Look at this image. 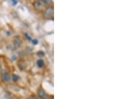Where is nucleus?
<instances>
[{"mask_svg":"<svg viewBox=\"0 0 120 99\" xmlns=\"http://www.w3.org/2000/svg\"><path fill=\"white\" fill-rule=\"evenodd\" d=\"M43 3L44 4H50V3H52V1H49V0H45V1H43Z\"/></svg>","mask_w":120,"mask_h":99,"instance_id":"11","label":"nucleus"},{"mask_svg":"<svg viewBox=\"0 0 120 99\" xmlns=\"http://www.w3.org/2000/svg\"><path fill=\"white\" fill-rule=\"evenodd\" d=\"M38 96L40 99H45L47 96V93L45 92V91L43 89H39L38 90Z\"/></svg>","mask_w":120,"mask_h":99,"instance_id":"2","label":"nucleus"},{"mask_svg":"<svg viewBox=\"0 0 120 99\" xmlns=\"http://www.w3.org/2000/svg\"><path fill=\"white\" fill-rule=\"evenodd\" d=\"M53 13H54V9L53 7H49L47 8L44 13V16L45 18L49 19L52 18L53 16Z\"/></svg>","mask_w":120,"mask_h":99,"instance_id":"1","label":"nucleus"},{"mask_svg":"<svg viewBox=\"0 0 120 99\" xmlns=\"http://www.w3.org/2000/svg\"><path fill=\"white\" fill-rule=\"evenodd\" d=\"M2 80L5 82H9L11 80V76L8 72H4L2 74Z\"/></svg>","mask_w":120,"mask_h":99,"instance_id":"3","label":"nucleus"},{"mask_svg":"<svg viewBox=\"0 0 120 99\" xmlns=\"http://www.w3.org/2000/svg\"><path fill=\"white\" fill-rule=\"evenodd\" d=\"M36 99V98H35V97H30L29 99Z\"/></svg>","mask_w":120,"mask_h":99,"instance_id":"13","label":"nucleus"},{"mask_svg":"<svg viewBox=\"0 0 120 99\" xmlns=\"http://www.w3.org/2000/svg\"><path fill=\"white\" fill-rule=\"evenodd\" d=\"M1 70H2V68H1V66H0V73L1 72Z\"/></svg>","mask_w":120,"mask_h":99,"instance_id":"14","label":"nucleus"},{"mask_svg":"<svg viewBox=\"0 0 120 99\" xmlns=\"http://www.w3.org/2000/svg\"><path fill=\"white\" fill-rule=\"evenodd\" d=\"M19 79H20L19 76H18L17 74H14V75H13V76H12V80H13V81H14V82L19 81Z\"/></svg>","mask_w":120,"mask_h":99,"instance_id":"6","label":"nucleus"},{"mask_svg":"<svg viewBox=\"0 0 120 99\" xmlns=\"http://www.w3.org/2000/svg\"><path fill=\"white\" fill-rule=\"evenodd\" d=\"M11 3H12V4L15 5L17 4V1H15V0H14V1H11Z\"/></svg>","mask_w":120,"mask_h":99,"instance_id":"12","label":"nucleus"},{"mask_svg":"<svg viewBox=\"0 0 120 99\" xmlns=\"http://www.w3.org/2000/svg\"><path fill=\"white\" fill-rule=\"evenodd\" d=\"M32 43H33V44H34V45H37L38 44V41L37 40H35V39H34L32 40Z\"/></svg>","mask_w":120,"mask_h":99,"instance_id":"9","label":"nucleus"},{"mask_svg":"<svg viewBox=\"0 0 120 99\" xmlns=\"http://www.w3.org/2000/svg\"><path fill=\"white\" fill-rule=\"evenodd\" d=\"M37 65H38V66L39 68H42L44 66V62H43V60L40 59V60H38L37 61Z\"/></svg>","mask_w":120,"mask_h":99,"instance_id":"5","label":"nucleus"},{"mask_svg":"<svg viewBox=\"0 0 120 99\" xmlns=\"http://www.w3.org/2000/svg\"><path fill=\"white\" fill-rule=\"evenodd\" d=\"M38 55L39 56H41V57H42V56H44L45 55V53L42 51H39V52H38Z\"/></svg>","mask_w":120,"mask_h":99,"instance_id":"8","label":"nucleus"},{"mask_svg":"<svg viewBox=\"0 0 120 99\" xmlns=\"http://www.w3.org/2000/svg\"><path fill=\"white\" fill-rule=\"evenodd\" d=\"M43 4H44L43 1H36V2L35 3V7L37 9H41L43 8Z\"/></svg>","mask_w":120,"mask_h":99,"instance_id":"4","label":"nucleus"},{"mask_svg":"<svg viewBox=\"0 0 120 99\" xmlns=\"http://www.w3.org/2000/svg\"><path fill=\"white\" fill-rule=\"evenodd\" d=\"M21 43H22V42H21V40H19V38H17V40L16 42H15V47L19 48L20 46H21Z\"/></svg>","mask_w":120,"mask_h":99,"instance_id":"7","label":"nucleus"},{"mask_svg":"<svg viewBox=\"0 0 120 99\" xmlns=\"http://www.w3.org/2000/svg\"><path fill=\"white\" fill-rule=\"evenodd\" d=\"M26 38H27V39L28 40H30V41H31V37H30V36L27 34H26Z\"/></svg>","mask_w":120,"mask_h":99,"instance_id":"10","label":"nucleus"},{"mask_svg":"<svg viewBox=\"0 0 120 99\" xmlns=\"http://www.w3.org/2000/svg\"><path fill=\"white\" fill-rule=\"evenodd\" d=\"M53 99V98H49V99Z\"/></svg>","mask_w":120,"mask_h":99,"instance_id":"15","label":"nucleus"}]
</instances>
